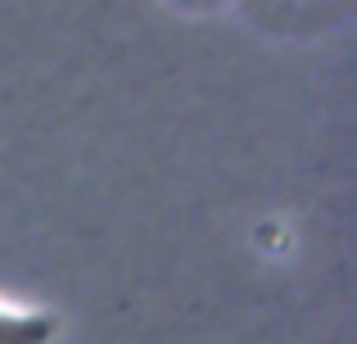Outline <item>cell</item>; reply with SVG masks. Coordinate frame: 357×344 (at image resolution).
I'll use <instances>...</instances> for the list:
<instances>
[{
  "mask_svg": "<svg viewBox=\"0 0 357 344\" xmlns=\"http://www.w3.org/2000/svg\"><path fill=\"white\" fill-rule=\"evenodd\" d=\"M54 340H59V317L54 313L0 304V344H54Z\"/></svg>",
  "mask_w": 357,
  "mask_h": 344,
  "instance_id": "obj_1",
  "label": "cell"
}]
</instances>
